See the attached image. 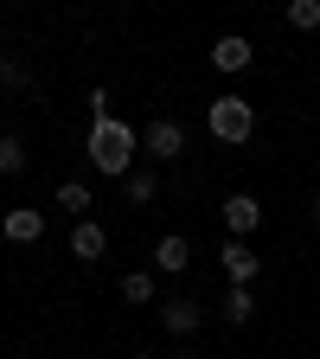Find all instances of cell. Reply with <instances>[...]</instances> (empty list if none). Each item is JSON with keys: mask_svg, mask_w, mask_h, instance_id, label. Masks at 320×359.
Returning a JSON list of instances; mask_svg holds the SVG:
<instances>
[{"mask_svg": "<svg viewBox=\"0 0 320 359\" xmlns=\"http://www.w3.org/2000/svg\"><path fill=\"white\" fill-rule=\"evenodd\" d=\"M199 321H205L199 302H167V308H160V327H167V334H193Z\"/></svg>", "mask_w": 320, "mask_h": 359, "instance_id": "30bf717a", "label": "cell"}, {"mask_svg": "<svg viewBox=\"0 0 320 359\" xmlns=\"http://www.w3.org/2000/svg\"><path fill=\"white\" fill-rule=\"evenodd\" d=\"M103 250H109V231H103L97 218H77V224H71V257H77V263H97Z\"/></svg>", "mask_w": 320, "mask_h": 359, "instance_id": "5b68a950", "label": "cell"}, {"mask_svg": "<svg viewBox=\"0 0 320 359\" xmlns=\"http://www.w3.org/2000/svg\"><path fill=\"white\" fill-rule=\"evenodd\" d=\"M26 167V142H13V135H0V173H20Z\"/></svg>", "mask_w": 320, "mask_h": 359, "instance_id": "2e32d148", "label": "cell"}, {"mask_svg": "<svg viewBox=\"0 0 320 359\" xmlns=\"http://www.w3.org/2000/svg\"><path fill=\"white\" fill-rule=\"evenodd\" d=\"M186 263H193V244L179 238V231L154 244V269H167V276H179V269H186Z\"/></svg>", "mask_w": 320, "mask_h": 359, "instance_id": "9c48e42d", "label": "cell"}, {"mask_svg": "<svg viewBox=\"0 0 320 359\" xmlns=\"http://www.w3.org/2000/svg\"><path fill=\"white\" fill-rule=\"evenodd\" d=\"M58 205H64V212H71V224H77V218H90V205H97V199H90L83 180H64V187H58Z\"/></svg>", "mask_w": 320, "mask_h": 359, "instance_id": "8fae6325", "label": "cell"}, {"mask_svg": "<svg viewBox=\"0 0 320 359\" xmlns=\"http://www.w3.org/2000/svg\"><path fill=\"white\" fill-rule=\"evenodd\" d=\"M314 218H320V199H314Z\"/></svg>", "mask_w": 320, "mask_h": 359, "instance_id": "ac0fdd59", "label": "cell"}, {"mask_svg": "<svg viewBox=\"0 0 320 359\" xmlns=\"http://www.w3.org/2000/svg\"><path fill=\"white\" fill-rule=\"evenodd\" d=\"M218 257H224V276H231V289H250V283H256V269H263V257H256L244 238H224Z\"/></svg>", "mask_w": 320, "mask_h": 359, "instance_id": "277c9868", "label": "cell"}, {"mask_svg": "<svg viewBox=\"0 0 320 359\" xmlns=\"http://www.w3.org/2000/svg\"><path fill=\"white\" fill-rule=\"evenodd\" d=\"M250 314H256V295L250 289H231V295H224V321H231V327H244Z\"/></svg>", "mask_w": 320, "mask_h": 359, "instance_id": "4fadbf2b", "label": "cell"}, {"mask_svg": "<svg viewBox=\"0 0 320 359\" xmlns=\"http://www.w3.org/2000/svg\"><path fill=\"white\" fill-rule=\"evenodd\" d=\"M122 302H154V269H128L122 276Z\"/></svg>", "mask_w": 320, "mask_h": 359, "instance_id": "7c38bea8", "label": "cell"}, {"mask_svg": "<svg viewBox=\"0 0 320 359\" xmlns=\"http://www.w3.org/2000/svg\"><path fill=\"white\" fill-rule=\"evenodd\" d=\"M205 128L218 135V142H250V135H256V109L244 103V97H211V109H205Z\"/></svg>", "mask_w": 320, "mask_h": 359, "instance_id": "7a4b0ae2", "label": "cell"}, {"mask_svg": "<svg viewBox=\"0 0 320 359\" xmlns=\"http://www.w3.org/2000/svg\"><path fill=\"white\" fill-rule=\"evenodd\" d=\"M179 359H186V353H179Z\"/></svg>", "mask_w": 320, "mask_h": 359, "instance_id": "d6986e66", "label": "cell"}, {"mask_svg": "<svg viewBox=\"0 0 320 359\" xmlns=\"http://www.w3.org/2000/svg\"><path fill=\"white\" fill-rule=\"evenodd\" d=\"M0 231H7V244H39V238H45V212H32V205H13L7 218H0Z\"/></svg>", "mask_w": 320, "mask_h": 359, "instance_id": "52a82bcc", "label": "cell"}, {"mask_svg": "<svg viewBox=\"0 0 320 359\" xmlns=\"http://www.w3.org/2000/svg\"><path fill=\"white\" fill-rule=\"evenodd\" d=\"M288 26L295 32H314L320 26V0H288Z\"/></svg>", "mask_w": 320, "mask_h": 359, "instance_id": "9a60e30c", "label": "cell"}, {"mask_svg": "<svg viewBox=\"0 0 320 359\" xmlns=\"http://www.w3.org/2000/svg\"><path fill=\"white\" fill-rule=\"evenodd\" d=\"M134 359H154V353H134Z\"/></svg>", "mask_w": 320, "mask_h": 359, "instance_id": "e0dca14e", "label": "cell"}, {"mask_svg": "<svg viewBox=\"0 0 320 359\" xmlns=\"http://www.w3.org/2000/svg\"><path fill=\"white\" fill-rule=\"evenodd\" d=\"M134 148H141V135H134L128 122H116V116H97V122H90V161H97V173L128 180Z\"/></svg>", "mask_w": 320, "mask_h": 359, "instance_id": "6da1fadb", "label": "cell"}, {"mask_svg": "<svg viewBox=\"0 0 320 359\" xmlns=\"http://www.w3.org/2000/svg\"><path fill=\"white\" fill-rule=\"evenodd\" d=\"M250 58H256V52H250V39H237V32H224V39L211 45V65H218V71H231V77L250 71Z\"/></svg>", "mask_w": 320, "mask_h": 359, "instance_id": "ba28073f", "label": "cell"}, {"mask_svg": "<svg viewBox=\"0 0 320 359\" xmlns=\"http://www.w3.org/2000/svg\"><path fill=\"white\" fill-rule=\"evenodd\" d=\"M122 187H128V199H134V205H148V199H154V193H160V180H154V173H148V167H134V173H128V180H122Z\"/></svg>", "mask_w": 320, "mask_h": 359, "instance_id": "5bb4252c", "label": "cell"}, {"mask_svg": "<svg viewBox=\"0 0 320 359\" xmlns=\"http://www.w3.org/2000/svg\"><path fill=\"white\" fill-rule=\"evenodd\" d=\"M141 148H148L154 161H179V154H186V128H179L173 116H160V122L141 128Z\"/></svg>", "mask_w": 320, "mask_h": 359, "instance_id": "3957f363", "label": "cell"}, {"mask_svg": "<svg viewBox=\"0 0 320 359\" xmlns=\"http://www.w3.org/2000/svg\"><path fill=\"white\" fill-rule=\"evenodd\" d=\"M256 224H263V205L250 193H231V199H224V231H231V238H250Z\"/></svg>", "mask_w": 320, "mask_h": 359, "instance_id": "8992f818", "label": "cell"}]
</instances>
